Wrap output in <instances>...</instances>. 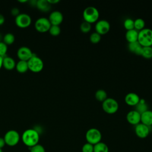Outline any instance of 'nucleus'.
<instances>
[{"instance_id":"f257e3e1","label":"nucleus","mask_w":152,"mask_h":152,"mask_svg":"<svg viewBox=\"0 0 152 152\" xmlns=\"http://www.w3.org/2000/svg\"><path fill=\"white\" fill-rule=\"evenodd\" d=\"M40 134L34 128L26 129L21 135V140L27 147L30 148L39 144Z\"/></svg>"},{"instance_id":"f03ea898","label":"nucleus","mask_w":152,"mask_h":152,"mask_svg":"<svg viewBox=\"0 0 152 152\" xmlns=\"http://www.w3.org/2000/svg\"><path fill=\"white\" fill-rule=\"evenodd\" d=\"M138 42L142 46H151L152 45V30L144 28L138 31Z\"/></svg>"},{"instance_id":"7ed1b4c3","label":"nucleus","mask_w":152,"mask_h":152,"mask_svg":"<svg viewBox=\"0 0 152 152\" xmlns=\"http://www.w3.org/2000/svg\"><path fill=\"white\" fill-rule=\"evenodd\" d=\"M83 17L85 21L90 24L96 23L99 18V12L96 7L89 6L84 10Z\"/></svg>"},{"instance_id":"20e7f679","label":"nucleus","mask_w":152,"mask_h":152,"mask_svg":"<svg viewBox=\"0 0 152 152\" xmlns=\"http://www.w3.org/2000/svg\"><path fill=\"white\" fill-rule=\"evenodd\" d=\"M3 138L7 145L14 147L19 143L21 140V135L16 130L11 129L6 132Z\"/></svg>"},{"instance_id":"39448f33","label":"nucleus","mask_w":152,"mask_h":152,"mask_svg":"<svg viewBox=\"0 0 152 152\" xmlns=\"http://www.w3.org/2000/svg\"><path fill=\"white\" fill-rule=\"evenodd\" d=\"M85 137L87 142L94 145L101 142L102 135L101 132L98 129L91 128L87 131Z\"/></svg>"},{"instance_id":"423d86ee","label":"nucleus","mask_w":152,"mask_h":152,"mask_svg":"<svg viewBox=\"0 0 152 152\" xmlns=\"http://www.w3.org/2000/svg\"><path fill=\"white\" fill-rule=\"evenodd\" d=\"M27 64L28 70L34 73H37L42 71L44 67V63L43 60L40 57L34 54L27 61Z\"/></svg>"},{"instance_id":"0eeeda50","label":"nucleus","mask_w":152,"mask_h":152,"mask_svg":"<svg viewBox=\"0 0 152 152\" xmlns=\"http://www.w3.org/2000/svg\"><path fill=\"white\" fill-rule=\"evenodd\" d=\"M103 110L108 114H113L116 113L119 109L118 102L113 98L107 97L102 102Z\"/></svg>"},{"instance_id":"6e6552de","label":"nucleus","mask_w":152,"mask_h":152,"mask_svg":"<svg viewBox=\"0 0 152 152\" xmlns=\"http://www.w3.org/2000/svg\"><path fill=\"white\" fill-rule=\"evenodd\" d=\"M51 24L46 17H40L37 18L34 23V28L39 33H46L49 31Z\"/></svg>"},{"instance_id":"1a4fd4ad","label":"nucleus","mask_w":152,"mask_h":152,"mask_svg":"<svg viewBox=\"0 0 152 152\" xmlns=\"http://www.w3.org/2000/svg\"><path fill=\"white\" fill-rule=\"evenodd\" d=\"M16 26L21 28H25L29 27L31 24V17L26 13H20L15 18Z\"/></svg>"},{"instance_id":"9d476101","label":"nucleus","mask_w":152,"mask_h":152,"mask_svg":"<svg viewBox=\"0 0 152 152\" xmlns=\"http://www.w3.org/2000/svg\"><path fill=\"white\" fill-rule=\"evenodd\" d=\"M94 28L96 32H97L102 36L106 34L109 32L110 28V25L108 21L102 19L98 20L96 23Z\"/></svg>"},{"instance_id":"9b49d317","label":"nucleus","mask_w":152,"mask_h":152,"mask_svg":"<svg viewBox=\"0 0 152 152\" xmlns=\"http://www.w3.org/2000/svg\"><path fill=\"white\" fill-rule=\"evenodd\" d=\"M33 55L31 50L27 46H21L17 51V56L20 61H28Z\"/></svg>"},{"instance_id":"f8f14e48","label":"nucleus","mask_w":152,"mask_h":152,"mask_svg":"<svg viewBox=\"0 0 152 152\" xmlns=\"http://www.w3.org/2000/svg\"><path fill=\"white\" fill-rule=\"evenodd\" d=\"M135 133L138 137L145 138L147 137L150 134V127L140 122L135 125Z\"/></svg>"},{"instance_id":"ddd939ff","label":"nucleus","mask_w":152,"mask_h":152,"mask_svg":"<svg viewBox=\"0 0 152 152\" xmlns=\"http://www.w3.org/2000/svg\"><path fill=\"white\" fill-rule=\"evenodd\" d=\"M126 119L129 124L135 126L141 122V114L135 109L132 110L127 113Z\"/></svg>"},{"instance_id":"4468645a","label":"nucleus","mask_w":152,"mask_h":152,"mask_svg":"<svg viewBox=\"0 0 152 152\" xmlns=\"http://www.w3.org/2000/svg\"><path fill=\"white\" fill-rule=\"evenodd\" d=\"M48 19L51 25L59 26L64 20V16L62 13L59 11H53L49 15Z\"/></svg>"},{"instance_id":"2eb2a0df","label":"nucleus","mask_w":152,"mask_h":152,"mask_svg":"<svg viewBox=\"0 0 152 152\" xmlns=\"http://www.w3.org/2000/svg\"><path fill=\"white\" fill-rule=\"evenodd\" d=\"M140 96L135 93L131 92L126 94L125 97V103L130 106H135L140 100Z\"/></svg>"},{"instance_id":"dca6fc26","label":"nucleus","mask_w":152,"mask_h":152,"mask_svg":"<svg viewBox=\"0 0 152 152\" xmlns=\"http://www.w3.org/2000/svg\"><path fill=\"white\" fill-rule=\"evenodd\" d=\"M16 62L14 58L9 56H5L3 57L2 67L7 70H12L15 68Z\"/></svg>"},{"instance_id":"f3484780","label":"nucleus","mask_w":152,"mask_h":152,"mask_svg":"<svg viewBox=\"0 0 152 152\" xmlns=\"http://www.w3.org/2000/svg\"><path fill=\"white\" fill-rule=\"evenodd\" d=\"M141 123L149 127L152 125V110L148 109L141 114Z\"/></svg>"},{"instance_id":"a211bd4d","label":"nucleus","mask_w":152,"mask_h":152,"mask_svg":"<svg viewBox=\"0 0 152 152\" xmlns=\"http://www.w3.org/2000/svg\"><path fill=\"white\" fill-rule=\"evenodd\" d=\"M142 48V46L138 43V41L128 43V50L134 54H136L137 55H141Z\"/></svg>"},{"instance_id":"6ab92c4d","label":"nucleus","mask_w":152,"mask_h":152,"mask_svg":"<svg viewBox=\"0 0 152 152\" xmlns=\"http://www.w3.org/2000/svg\"><path fill=\"white\" fill-rule=\"evenodd\" d=\"M36 7L42 12H48L51 8V5L48 2V0H38L37 1Z\"/></svg>"},{"instance_id":"aec40b11","label":"nucleus","mask_w":152,"mask_h":152,"mask_svg":"<svg viewBox=\"0 0 152 152\" xmlns=\"http://www.w3.org/2000/svg\"><path fill=\"white\" fill-rule=\"evenodd\" d=\"M138 31L134 28L130 30H127L125 33V39L128 43L138 41Z\"/></svg>"},{"instance_id":"412c9836","label":"nucleus","mask_w":152,"mask_h":152,"mask_svg":"<svg viewBox=\"0 0 152 152\" xmlns=\"http://www.w3.org/2000/svg\"><path fill=\"white\" fill-rule=\"evenodd\" d=\"M15 69L19 73H25L28 70L27 61H20L19 60L17 62H16L15 65Z\"/></svg>"},{"instance_id":"4be33fe9","label":"nucleus","mask_w":152,"mask_h":152,"mask_svg":"<svg viewBox=\"0 0 152 152\" xmlns=\"http://www.w3.org/2000/svg\"><path fill=\"white\" fill-rule=\"evenodd\" d=\"M95 98L97 101L103 102L107 98V94L105 90L99 89L95 93Z\"/></svg>"},{"instance_id":"5701e85b","label":"nucleus","mask_w":152,"mask_h":152,"mask_svg":"<svg viewBox=\"0 0 152 152\" xmlns=\"http://www.w3.org/2000/svg\"><path fill=\"white\" fill-rule=\"evenodd\" d=\"M148 106L147 103L145 102V100L141 99L139 103L135 106V110H137L138 112H139L140 114L144 112L145 111L147 110Z\"/></svg>"},{"instance_id":"b1692460","label":"nucleus","mask_w":152,"mask_h":152,"mask_svg":"<svg viewBox=\"0 0 152 152\" xmlns=\"http://www.w3.org/2000/svg\"><path fill=\"white\" fill-rule=\"evenodd\" d=\"M94 152H109V147L104 142H100L94 145Z\"/></svg>"},{"instance_id":"393cba45","label":"nucleus","mask_w":152,"mask_h":152,"mask_svg":"<svg viewBox=\"0 0 152 152\" xmlns=\"http://www.w3.org/2000/svg\"><path fill=\"white\" fill-rule=\"evenodd\" d=\"M142 56L145 59H151L152 58V48L151 46L142 47L141 53Z\"/></svg>"},{"instance_id":"a878e982","label":"nucleus","mask_w":152,"mask_h":152,"mask_svg":"<svg viewBox=\"0 0 152 152\" xmlns=\"http://www.w3.org/2000/svg\"><path fill=\"white\" fill-rule=\"evenodd\" d=\"M2 40V42L5 43L7 46L11 45L15 42V36L11 33H7L4 35Z\"/></svg>"},{"instance_id":"bb28decb","label":"nucleus","mask_w":152,"mask_h":152,"mask_svg":"<svg viewBox=\"0 0 152 152\" xmlns=\"http://www.w3.org/2000/svg\"><path fill=\"white\" fill-rule=\"evenodd\" d=\"M145 21L141 18H138L134 20V29L140 31L145 28Z\"/></svg>"},{"instance_id":"cd10ccee","label":"nucleus","mask_w":152,"mask_h":152,"mask_svg":"<svg viewBox=\"0 0 152 152\" xmlns=\"http://www.w3.org/2000/svg\"><path fill=\"white\" fill-rule=\"evenodd\" d=\"M124 27L127 30H130L134 28V20L132 18H128L124 22Z\"/></svg>"},{"instance_id":"c85d7f7f","label":"nucleus","mask_w":152,"mask_h":152,"mask_svg":"<svg viewBox=\"0 0 152 152\" xmlns=\"http://www.w3.org/2000/svg\"><path fill=\"white\" fill-rule=\"evenodd\" d=\"M61 28L59 26H55V25H51L49 32L50 35L53 36H57L60 34L61 33Z\"/></svg>"},{"instance_id":"c756f323","label":"nucleus","mask_w":152,"mask_h":152,"mask_svg":"<svg viewBox=\"0 0 152 152\" xmlns=\"http://www.w3.org/2000/svg\"><path fill=\"white\" fill-rule=\"evenodd\" d=\"M91 28V24L84 21L80 24V30L84 33H88Z\"/></svg>"},{"instance_id":"7c9ffc66","label":"nucleus","mask_w":152,"mask_h":152,"mask_svg":"<svg viewBox=\"0 0 152 152\" xmlns=\"http://www.w3.org/2000/svg\"><path fill=\"white\" fill-rule=\"evenodd\" d=\"M101 40V35L97 32H93L90 36V41L93 44L98 43Z\"/></svg>"},{"instance_id":"2f4dec72","label":"nucleus","mask_w":152,"mask_h":152,"mask_svg":"<svg viewBox=\"0 0 152 152\" xmlns=\"http://www.w3.org/2000/svg\"><path fill=\"white\" fill-rule=\"evenodd\" d=\"M30 152H46V151L42 144H37L30 148Z\"/></svg>"},{"instance_id":"473e14b6","label":"nucleus","mask_w":152,"mask_h":152,"mask_svg":"<svg viewBox=\"0 0 152 152\" xmlns=\"http://www.w3.org/2000/svg\"><path fill=\"white\" fill-rule=\"evenodd\" d=\"M8 50V46L2 41H0V56L4 57L6 56Z\"/></svg>"},{"instance_id":"72a5a7b5","label":"nucleus","mask_w":152,"mask_h":152,"mask_svg":"<svg viewBox=\"0 0 152 152\" xmlns=\"http://www.w3.org/2000/svg\"><path fill=\"white\" fill-rule=\"evenodd\" d=\"M81 151L82 152H94V145L86 142L83 145Z\"/></svg>"},{"instance_id":"f704fd0d","label":"nucleus","mask_w":152,"mask_h":152,"mask_svg":"<svg viewBox=\"0 0 152 152\" xmlns=\"http://www.w3.org/2000/svg\"><path fill=\"white\" fill-rule=\"evenodd\" d=\"M11 13L12 15L17 17L18 15H19L20 14V10L17 7H14V8H12V10L11 11Z\"/></svg>"},{"instance_id":"c9c22d12","label":"nucleus","mask_w":152,"mask_h":152,"mask_svg":"<svg viewBox=\"0 0 152 152\" xmlns=\"http://www.w3.org/2000/svg\"><path fill=\"white\" fill-rule=\"evenodd\" d=\"M5 142L3 137H0V148H2L5 145Z\"/></svg>"},{"instance_id":"e433bc0d","label":"nucleus","mask_w":152,"mask_h":152,"mask_svg":"<svg viewBox=\"0 0 152 152\" xmlns=\"http://www.w3.org/2000/svg\"><path fill=\"white\" fill-rule=\"evenodd\" d=\"M5 17L2 14H0V26L4 24V23H5Z\"/></svg>"},{"instance_id":"4c0bfd02","label":"nucleus","mask_w":152,"mask_h":152,"mask_svg":"<svg viewBox=\"0 0 152 152\" xmlns=\"http://www.w3.org/2000/svg\"><path fill=\"white\" fill-rule=\"evenodd\" d=\"M48 2L52 5V4H57L58 2H60L59 0H48Z\"/></svg>"},{"instance_id":"58836bf2","label":"nucleus","mask_w":152,"mask_h":152,"mask_svg":"<svg viewBox=\"0 0 152 152\" xmlns=\"http://www.w3.org/2000/svg\"><path fill=\"white\" fill-rule=\"evenodd\" d=\"M2 62H3V57L0 56V69L2 67Z\"/></svg>"},{"instance_id":"ea45409f","label":"nucleus","mask_w":152,"mask_h":152,"mask_svg":"<svg viewBox=\"0 0 152 152\" xmlns=\"http://www.w3.org/2000/svg\"><path fill=\"white\" fill-rule=\"evenodd\" d=\"M18 2H28V1H27V0H25V1H18Z\"/></svg>"},{"instance_id":"a19ab883","label":"nucleus","mask_w":152,"mask_h":152,"mask_svg":"<svg viewBox=\"0 0 152 152\" xmlns=\"http://www.w3.org/2000/svg\"><path fill=\"white\" fill-rule=\"evenodd\" d=\"M0 152H2V150L1 148H0Z\"/></svg>"},{"instance_id":"79ce46f5","label":"nucleus","mask_w":152,"mask_h":152,"mask_svg":"<svg viewBox=\"0 0 152 152\" xmlns=\"http://www.w3.org/2000/svg\"><path fill=\"white\" fill-rule=\"evenodd\" d=\"M151 48H152V45H151Z\"/></svg>"}]
</instances>
